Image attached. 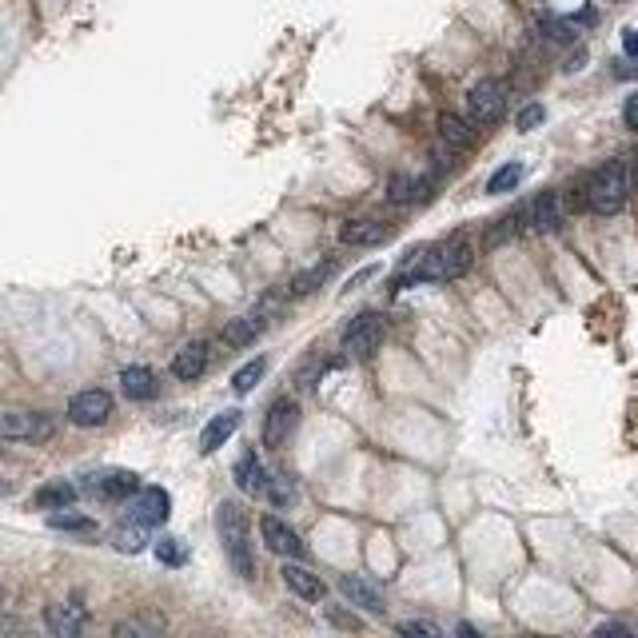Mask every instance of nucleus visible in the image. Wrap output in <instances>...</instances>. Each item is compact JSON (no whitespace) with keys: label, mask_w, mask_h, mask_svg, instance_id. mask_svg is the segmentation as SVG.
<instances>
[{"label":"nucleus","mask_w":638,"mask_h":638,"mask_svg":"<svg viewBox=\"0 0 638 638\" xmlns=\"http://www.w3.org/2000/svg\"><path fill=\"white\" fill-rule=\"evenodd\" d=\"M216 527H220L224 559L232 563V571H236L240 579H256V551H252V531H248L244 511H240L236 503H220Z\"/></svg>","instance_id":"obj_1"},{"label":"nucleus","mask_w":638,"mask_h":638,"mask_svg":"<svg viewBox=\"0 0 638 638\" xmlns=\"http://www.w3.org/2000/svg\"><path fill=\"white\" fill-rule=\"evenodd\" d=\"M631 192H635V188H631V168H627V160H607V164L587 180V188H583L587 208L599 212V216L623 212V204H627Z\"/></svg>","instance_id":"obj_2"},{"label":"nucleus","mask_w":638,"mask_h":638,"mask_svg":"<svg viewBox=\"0 0 638 638\" xmlns=\"http://www.w3.org/2000/svg\"><path fill=\"white\" fill-rule=\"evenodd\" d=\"M383 343V316L379 312H359L343 327V355L347 359H367Z\"/></svg>","instance_id":"obj_3"},{"label":"nucleus","mask_w":638,"mask_h":638,"mask_svg":"<svg viewBox=\"0 0 638 638\" xmlns=\"http://www.w3.org/2000/svg\"><path fill=\"white\" fill-rule=\"evenodd\" d=\"M112 395L108 391H100V387H88V391H76L72 399H68V411H64V419L72 423V427H104L108 419H112Z\"/></svg>","instance_id":"obj_4"},{"label":"nucleus","mask_w":638,"mask_h":638,"mask_svg":"<svg viewBox=\"0 0 638 638\" xmlns=\"http://www.w3.org/2000/svg\"><path fill=\"white\" fill-rule=\"evenodd\" d=\"M507 112V88L499 80H479L471 92H467V116L487 128V124H499Z\"/></svg>","instance_id":"obj_5"},{"label":"nucleus","mask_w":638,"mask_h":638,"mask_svg":"<svg viewBox=\"0 0 638 638\" xmlns=\"http://www.w3.org/2000/svg\"><path fill=\"white\" fill-rule=\"evenodd\" d=\"M300 427V403L296 399H276L272 407H268V415H264V447H272V451H280L288 439H292V431Z\"/></svg>","instance_id":"obj_6"},{"label":"nucleus","mask_w":638,"mask_h":638,"mask_svg":"<svg viewBox=\"0 0 638 638\" xmlns=\"http://www.w3.org/2000/svg\"><path fill=\"white\" fill-rule=\"evenodd\" d=\"M0 435L8 443H44L52 435V419L40 411H8L0 419Z\"/></svg>","instance_id":"obj_7"},{"label":"nucleus","mask_w":638,"mask_h":638,"mask_svg":"<svg viewBox=\"0 0 638 638\" xmlns=\"http://www.w3.org/2000/svg\"><path fill=\"white\" fill-rule=\"evenodd\" d=\"M168 515H172V495L164 487H140L128 499V519H140L148 527H164Z\"/></svg>","instance_id":"obj_8"},{"label":"nucleus","mask_w":638,"mask_h":638,"mask_svg":"<svg viewBox=\"0 0 638 638\" xmlns=\"http://www.w3.org/2000/svg\"><path fill=\"white\" fill-rule=\"evenodd\" d=\"M232 479H236V487H240L244 495H252V499H268L272 471L264 467V459H260L256 451H244V455L236 459V467H232Z\"/></svg>","instance_id":"obj_9"},{"label":"nucleus","mask_w":638,"mask_h":638,"mask_svg":"<svg viewBox=\"0 0 638 638\" xmlns=\"http://www.w3.org/2000/svg\"><path fill=\"white\" fill-rule=\"evenodd\" d=\"M84 491L96 495L100 503H128L140 491V475L136 471H108V475H96L92 483H84Z\"/></svg>","instance_id":"obj_10"},{"label":"nucleus","mask_w":638,"mask_h":638,"mask_svg":"<svg viewBox=\"0 0 638 638\" xmlns=\"http://www.w3.org/2000/svg\"><path fill=\"white\" fill-rule=\"evenodd\" d=\"M260 535H264V547H268L272 555H284V559H304V555H308L304 539H300L284 519H276V515H264V519H260Z\"/></svg>","instance_id":"obj_11"},{"label":"nucleus","mask_w":638,"mask_h":638,"mask_svg":"<svg viewBox=\"0 0 638 638\" xmlns=\"http://www.w3.org/2000/svg\"><path fill=\"white\" fill-rule=\"evenodd\" d=\"M44 627L52 638H76L88 627V611L76 603V599H64V603H52L44 611Z\"/></svg>","instance_id":"obj_12"},{"label":"nucleus","mask_w":638,"mask_h":638,"mask_svg":"<svg viewBox=\"0 0 638 638\" xmlns=\"http://www.w3.org/2000/svg\"><path fill=\"white\" fill-rule=\"evenodd\" d=\"M208 363H212V343L192 339V343H184V347L172 355V375H176L180 383H196V379L208 371Z\"/></svg>","instance_id":"obj_13"},{"label":"nucleus","mask_w":638,"mask_h":638,"mask_svg":"<svg viewBox=\"0 0 638 638\" xmlns=\"http://www.w3.org/2000/svg\"><path fill=\"white\" fill-rule=\"evenodd\" d=\"M527 220H531V228H535V232L551 236V232H559V228H563V220H567V200H563L559 192H543V196L527 208Z\"/></svg>","instance_id":"obj_14"},{"label":"nucleus","mask_w":638,"mask_h":638,"mask_svg":"<svg viewBox=\"0 0 638 638\" xmlns=\"http://www.w3.org/2000/svg\"><path fill=\"white\" fill-rule=\"evenodd\" d=\"M339 595H343L351 607L367 611V615H383V611H387V607H383V591H379L375 583L359 579V575H343V579H339Z\"/></svg>","instance_id":"obj_15"},{"label":"nucleus","mask_w":638,"mask_h":638,"mask_svg":"<svg viewBox=\"0 0 638 638\" xmlns=\"http://www.w3.org/2000/svg\"><path fill=\"white\" fill-rule=\"evenodd\" d=\"M240 423H244V415L232 407V411H220V415H212L208 419V427L200 431V451L204 455H212V451H220L236 431H240Z\"/></svg>","instance_id":"obj_16"},{"label":"nucleus","mask_w":638,"mask_h":638,"mask_svg":"<svg viewBox=\"0 0 638 638\" xmlns=\"http://www.w3.org/2000/svg\"><path fill=\"white\" fill-rule=\"evenodd\" d=\"M475 120L471 116H455V112H443L439 116V140L447 144V148H455V152H463V148H471L475 144Z\"/></svg>","instance_id":"obj_17"},{"label":"nucleus","mask_w":638,"mask_h":638,"mask_svg":"<svg viewBox=\"0 0 638 638\" xmlns=\"http://www.w3.org/2000/svg\"><path fill=\"white\" fill-rule=\"evenodd\" d=\"M387 236H391V228L379 224V220H351V224L339 228V240H343L347 248H375V244H383Z\"/></svg>","instance_id":"obj_18"},{"label":"nucleus","mask_w":638,"mask_h":638,"mask_svg":"<svg viewBox=\"0 0 638 638\" xmlns=\"http://www.w3.org/2000/svg\"><path fill=\"white\" fill-rule=\"evenodd\" d=\"M284 587H288L292 595L308 599V603H319V599H323V579H319L316 571L300 567V563H284Z\"/></svg>","instance_id":"obj_19"},{"label":"nucleus","mask_w":638,"mask_h":638,"mask_svg":"<svg viewBox=\"0 0 638 638\" xmlns=\"http://www.w3.org/2000/svg\"><path fill=\"white\" fill-rule=\"evenodd\" d=\"M120 391L128 399H136V403H148V399H156L160 383H156V375L148 367H124L120 371Z\"/></svg>","instance_id":"obj_20"},{"label":"nucleus","mask_w":638,"mask_h":638,"mask_svg":"<svg viewBox=\"0 0 638 638\" xmlns=\"http://www.w3.org/2000/svg\"><path fill=\"white\" fill-rule=\"evenodd\" d=\"M112 543H116V551H124V555H140V551L152 543V527L140 523V519H128V523H120V527L112 531Z\"/></svg>","instance_id":"obj_21"},{"label":"nucleus","mask_w":638,"mask_h":638,"mask_svg":"<svg viewBox=\"0 0 638 638\" xmlns=\"http://www.w3.org/2000/svg\"><path fill=\"white\" fill-rule=\"evenodd\" d=\"M268 327V316L264 312H252V316H240L232 319L228 327H224V343H232V347H248V343H256V335Z\"/></svg>","instance_id":"obj_22"},{"label":"nucleus","mask_w":638,"mask_h":638,"mask_svg":"<svg viewBox=\"0 0 638 638\" xmlns=\"http://www.w3.org/2000/svg\"><path fill=\"white\" fill-rule=\"evenodd\" d=\"M72 499H76V487L64 483V479H56V483L36 491V507L40 511H64V507H72Z\"/></svg>","instance_id":"obj_23"},{"label":"nucleus","mask_w":638,"mask_h":638,"mask_svg":"<svg viewBox=\"0 0 638 638\" xmlns=\"http://www.w3.org/2000/svg\"><path fill=\"white\" fill-rule=\"evenodd\" d=\"M335 268H339V260H323V264H316V268H308V272H300L296 280H292V296H308V292H316L319 284H327L331 276H335Z\"/></svg>","instance_id":"obj_24"},{"label":"nucleus","mask_w":638,"mask_h":638,"mask_svg":"<svg viewBox=\"0 0 638 638\" xmlns=\"http://www.w3.org/2000/svg\"><path fill=\"white\" fill-rule=\"evenodd\" d=\"M539 28H543V36L547 40H555V44H575V36H579V24L575 20H559V16H539Z\"/></svg>","instance_id":"obj_25"},{"label":"nucleus","mask_w":638,"mask_h":638,"mask_svg":"<svg viewBox=\"0 0 638 638\" xmlns=\"http://www.w3.org/2000/svg\"><path fill=\"white\" fill-rule=\"evenodd\" d=\"M264 371H268V359H264V355H260V359H252V363H244V367L232 375V391H236V395H248V391L264 379Z\"/></svg>","instance_id":"obj_26"},{"label":"nucleus","mask_w":638,"mask_h":638,"mask_svg":"<svg viewBox=\"0 0 638 638\" xmlns=\"http://www.w3.org/2000/svg\"><path fill=\"white\" fill-rule=\"evenodd\" d=\"M48 527H56V531H76V535H92L96 531V523L88 519V515H76V511H52L48 515Z\"/></svg>","instance_id":"obj_27"},{"label":"nucleus","mask_w":638,"mask_h":638,"mask_svg":"<svg viewBox=\"0 0 638 638\" xmlns=\"http://www.w3.org/2000/svg\"><path fill=\"white\" fill-rule=\"evenodd\" d=\"M523 184V164H503L491 180H487V192L491 196H503V192H515Z\"/></svg>","instance_id":"obj_28"},{"label":"nucleus","mask_w":638,"mask_h":638,"mask_svg":"<svg viewBox=\"0 0 638 638\" xmlns=\"http://www.w3.org/2000/svg\"><path fill=\"white\" fill-rule=\"evenodd\" d=\"M419 196V180L415 176H391V184H387V204H411Z\"/></svg>","instance_id":"obj_29"},{"label":"nucleus","mask_w":638,"mask_h":638,"mask_svg":"<svg viewBox=\"0 0 638 638\" xmlns=\"http://www.w3.org/2000/svg\"><path fill=\"white\" fill-rule=\"evenodd\" d=\"M292 499H296V483H292V475H288V471L272 475V487H268V503H276V507H288Z\"/></svg>","instance_id":"obj_30"},{"label":"nucleus","mask_w":638,"mask_h":638,"mask_svg":"<svg viewBox=\"0 0 638 638\" xmlns=\"http://www.w3.org/2000/svg\"><path fill=\"white\" fill-rule=\"evenodd\" d=\"M156 559H160L164 567H184V563H188V547H184L180 539H160V543H156Z\"/></svg>","instance_id":"obj_31"},{"label":"nucleus","mask_w":638,"mask_h":638,"mask_svg":"<svg viewBox=\"0 0 638 638\" xmlns=\"http://www.w3.org/2000/svg\"><path fill=\"white\" fill-rule=\"evenodd\" d=\"M543 120H547V108H543V104H527V108L519 112L515 128H519V132H535V128H539Z\"/></svg>","instance_id":"obj_32"},{"label":"nucleus","mask_w":638,"mask_h":638,"mask_svg":"<svg viewBox=\"0 0 638 638\" xmlns=\"http://www.w3.org/2000/svg\"><path fill=\"white\" fill-rule=\"evenodd\" d=\"M116 638H128V635H160V623H116L112 627Z\"/></svg>","instance_id":"obj_33"},{"label":"nucleus","mask_w":638,"mask_h":638,"mask_svg":"<svg viewBox=\"0 0 638 638\" xmlns=\"http://www.w3.org/2000/svg\"><path fill=\"white\" fill-rule=\"evenodd\" d=\"M399 635H431V638H439L443 631H439L435 623H427V619H407V623H399Z\"/></svg>","instance_id":"obj_34"},{"label":"nucleus","mask_w":638,"mask_h":638,"mask_svg":"<svg viewBox=\"0 0 638 638\" xmlns=\"http://www.w3.org/2000/svg\"><path fill=\"white\" fill-rule=\"evenodd\" d=\"M623 120H627V128H635L638 132V92L635 96H627V104H623Z\"/></svg>","instance_id":"obj_35"},{"label":"nucleus","mask_w":638,"mask_h":638,"mask_svg":"<svg viewBox=\"0 0 638 638\" xmlns=\"http://www.w3.org/2000/svg\"><path fill=\"white\" fill-rule=\"evenodd\" d=\"M623 52L638 60V28H627V32H623Z\"/></svg>","instance_id":"obj_36"},{"label":"nucleus","mask_w":638,"mask_h":638,"mask_svg":"<svg viewBox=\"0 0 638 638\" xmlns=\"http://www.w3.org/2000/svg\"><path fill=\"white\" fill-rule=\"evenodd\" d=\"M375 272H379V268H375V264H371V268H363V272H355V276H351V284H347V292H355V288H359V284H367V280H371V276H375Z\"/></svg>","instance_id":"obj_37"},{"label":"nucleus","mask_w":638,"mask_h":638,"mask_svg":"<svg viewBox=\"0 0 638 638\" xmlns=\"http://www.w3.org/2000/svg\"><path fill=\"white\" fill-rule=\"evenodd\" d=\"M331 619H335L339 627H351V631L359 627V619H355V615H343V611H335V607H331Z\"/></svg>","instance_id":"obj_38"},{"label":"nucleus","mask_w":638,"mask_h":638,"mask_svg":"<svg viewBox=\"0 0 638 638\" xmlns=\"http://www.w3.org/2000/svg\"><path fill=\"white\" fill-rule=\"evenodd\" d=\"M595 635H631V627H623V623H603Z\"/></svg>","instance_id":"obj_39"},{"label":"nucleus","mask_w":638,"mask_h":638,"mask_svg":"<svg viewBox=\"0 0 638 638\" xmlns=\"http://www.w3.org/2000/svg\"><path fill=\"white\" fill-rule=\"evenodd\" d=\"M615 76H623V80H635L638 64H619V68H615Z\"/></svg>","instance_id":"obj_40"},{"label":"nucleus","mask_w":638,"mask_h":638,"mask_svg":"<svg viewBox=\"0 0 638 638\" xmlns=\"http://www.w3.org/2000/svg\"><path fill=\"white\" fill-rule=\"evenodd\" d=\"M583 64H587V52H575V56H571V60H567V72H579V68H583Z\"/></svg>","instance_id":"obj_41"},{"label":"nucleus","mask_w":638,"mask_h":638,"mask_svg":"<svg viewBox=\"0 0 638 638\" xmlns=\"http://www.w3.org/2000/svg\"><path fill=\"white\" fill-rule=\"evenodd\" d=\"M627 168H631V188L638 192V156H631V160H627Z\"/></svg>","instance_id":"obj_42"}]
</instances>
